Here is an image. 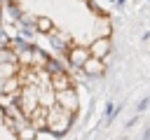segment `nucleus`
<instances>
[{
	"label": "nucleus",
	"instance_id": "obj_1",
	"mask_svg": "<svg viewBox=\"0 0 150 140\" xmlns=\"http://www.w3.org/2000/svg\"><path fill=\"white\" fill-rule=\"evenodd\" d=\"M73 112H68V110H63V107H59V105H52L49 110H47V131L52 133V135H63L68 128H70V124H73Z\"/></svg>",
	"mask_w": 150,
	"mask_h": 140
},
{
	"label": "nucleus",
	"instance_id": "obj_2",
	"mask_svg": "<svg viewBox=\"0 0 150 140\" xmlns=\"http://www.w3.org/2000/svg\"><path fill=\"white\" fill-rule=\"evenodd\" d=\"M54 98H56V105L59 107H63V110H68V112H77V107H80V98H77V93H75V89L73 86H68V89H63V91H54Z\"/></svg>",
	"mask_w": 150,
	"mask_h": 140
},
{
	"label": "nucleus",
	"instance_id": "obj_3",
	"mask_svg": "<svg viewBox=\"0 0 150 140\" xmlns=\"http://www.w3.org/2000/svg\"><path fill=\"white\" fill-rule=\"evenodd\" d=\"M47 110H49V107L38 105V107L28 114V124H30L33 131H47Z\"/></svg>",
	"mask_w": 150,
	"mask_h": 140
},
{
	"label": "nucleus",
	"instance_id": "obj_4",
	"mask_svg": "<svg viewBox=\"0 0 150 140\" xmlns=\"http://www.w3.org/2000/svg\"><path fill=\"white\" fill-rule=\"evenodd\" d=\"M66 58H68V63H70V65L80 68V65L89 58V49H87V47H82V44L68 47V49H66Z\"/></svg>",
	"mask_w": 150,
	"mask_h": 140
},
{
	"label": "nucleus",
	"instance_id": "obj_5",
	"mask_svg": "<svg viewBox=\"0 0 150 140\" xmlns=\"http://www.w3.org/2000/svg\"><path fill=\"white\" fill-rule=\"evenodd\" d=\"M82 72L87 75V77H101L103 72H105V65H103V58H96V56H89L82 65Z\"/></svg>",
	"mask_w": 150,
	"mask_h": 140
},
{
	"label": "nucleus",
	"instance_id": "obj_6",
	"mask_svg": "<svg viewBox=\"0 0 150 140\" xmlns=\"http://www.w3.org/2000/svg\"><path fill=\"white\" fill-rule=\"evenodd\" d=\"M89 56H96V58H105L110 54V37H96L89 47Z\"/></svg>",
	"mask_w": 150,
	"mask_h": 140
},
{
	"label": "nucleus",
	"instance_id": "obj_7",
	"mask_svg": "<svg viewBox=\"0 0 150 140\" xmlns=\"http://www.w3.org/2000/svg\"><path fill=\"white\" fill-rule=\"evenodd\" d=\"M68 86H73V79H70V75H68L66 70L52 72V77H49V89H52V91H63V89H68Z\"/></svg>",
	"mask_w": 150,
	"mask_h": 140
},
{
	"label": "nucleus",
	"instance_id": "obj_8",
	"mask_svg": "<svg viewBox=\"0 0 150 140\" xmlns=\"http://www.w3.org/2000/svg\"><path fill=\"white\" fill-rule=\"evenodd\" d=\"M47 35H49V40H52V47H54V49H59V51H66V49H68L70 35H68L66 30H54V28H52Z\"/></svg>",
	"mask_w": 150,
	"mask_h": 140
},
{
	"label": "nucleus",
	"instance_id": "obj_9",
	"mask_svg": "<svg viewBox=\"0 0 150 140\" xmlns=\"http://www.w3.org/2000/svg\"><path fill=\"white\" fill-rule=\"evenodd\" d=\"M21 86H23L21 77H14V75H9V79H5V86H2V91H7V93H14V96H19Z\"/></svg>",
	"mask_w": 150,
	"mask_h": 140
},
{
	"label": "nucleus",
	"instance_id": "obj_10",
	"mask_svg": "<svg viewBox=\"0 0 150 140\" xmlns=\"http://www.w3.org/2000/svg\"><path fill=\"white\" fill-rule=\"evenodd\" d=\"M45 63H47V54L33 47V56H30V68H45Z\"/></svg>",
	"mask_w": 150,
	"mask_h": 140
},
{
	"label": "nucleus",
	"instance_id": "obj_11",
	"mask_svg": "<svg viewBox=\"0 0 150 140\" xmlns=\"http://www.w3.org/2000/svg\"><path fill=\"white\" fill-rule=\"evenodd\" d=\"M14 105H16V96L2 91V93H0V107H2V110H9V107H14Z\"/></svg>",
	"mask_w": 150,
	"mask_h": 140
},
{
	"label": "nucleus",
	"instance_id": "obj_12",
	"mask_svg": "<svg viewBox=\"0 0 150 140\" xmlns=\"http://www.w3.org/2000/svg\"><path fill=\"white\" fill-rule=\"evenodd\" d=\"M52 28H54V26H52V21H49L47 16H38V19H35V30H38V33H49Z\"/></svg>",
	"mask_w": 150,
	"mask_h": 140
},
{
	"label": "nucleus",
	"instance_id": "obj_13",
	"mask_svg": "<svg viewBox=\"0 0 150 140\" xmlns=\"http://www.w3.org/2000/svg\"><path fill=\"white\" fill-rule=\"evenodd\" d=\"M5 47H9V37L0 30V49H5Z\"/></svg>",
	"mask_w": 150,
	"mask_h": 140
},
{
	"label": "nucleus",
	"instance_id": "obj_14",
	"mask_svg": "<svg viewBox=\"0 0 150 140\" xmlns=\"http://www.w3.org/2000/svg\"><path fill=\"white\" fill-rule=\"evenodd\" d=\"M115 2H117V7H122V5L127 2V0H115Z\"/></svg>",
	"mask_w": 150,
	"mask_h": 140
}]
</instances>
